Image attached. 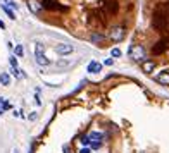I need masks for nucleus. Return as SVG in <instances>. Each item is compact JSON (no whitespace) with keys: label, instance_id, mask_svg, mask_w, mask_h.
<instances>
[{"label":"nucleus","instance_id":"obj_8","mask_svg":"<svg viewBox=\"0 0 169 153\" xmlns=\"http://www.w3.org/2000/svg\"><path fill=\"white\" fill-rule=\"evenodd\" d=\"M87 71L92 72V74H97V72L102 71V64L97 62V60H92V62L88 64V69H87Z\"/></svg>","mask_w":169,"mask_h":153},{"label":"nucleus","instance_id":"obj_5","mask_svg":"<svg viewBox=\"0 0 169 153\" xmlns=\"http://www.w3.org/2000/svg\"><path fill=\"white\" fill-rule=\"evenodd\" d=\"M155 81L164 84V86H169V71H161L155 76Z\"/></svg>","mask_w":169,"mask_h":153},{"label":"nucleus","instance_id":"obj_3","mask_svg":"<svg viewBox=\"0 0 169 153\" xmlns=\"http://www.w3.org/2000/svg\"><path fill=\"white\" fill-rule=\"evenodd\" d=\"M26 5L30 9V12H33L35 16H40L43 12V5L40 4V0H26Z\"/></svg>","mask_w":169,"mask_h":153},{"label":"nucleus","instance_id":"obj_16","mask_svg":"<svg viewBox=\"0 0 169 153\" xmlns=\"http://www.w3.org/2000/svg\"><path fill=\"white\" fill-rule=\"evenodd\" d=\"M11 65H12V69H17V59L16 57H11Z\"/></svg>","mask_w":169,"mask_h":153},{"label":"nucleus","instance_id":"obj_14","mask_svg":"<svg viewBox=\"0 0 169 153\" xmlns=\"http://www.w3.org/2000/svg\"><path fill=\"white\" fill-rule=\"evenodd\" d=\"M81 143H83V146H87V148H88V146H90V138H88V136H81Z\"/></svg>","mask_w":169,"mask_h":153},{"label":"nucleus","instance_id":"obj_18","mask_svg":"<svg viewBox=\"0 0 169 153\" xmlns=\"http://www.w3.org/2000/svg\"><path fill=\"white\" fill-rule=\"evenodd\" d=\"M12 74H14L16 78H23V74H21V71H19V69H12Z\"/></svg>","mask_w":169,"mask_h":153},{"label":"nucleus","instance_id":"obj_11","mask_svg":"<svg viewBox=\"0 0 169 153\" xmlns=\"http://www.w3.org/2000/svg\"><path fill=\"white\" fill-rule=\"evenodd\" d=\"M88 138H90L92 141H102V134H100V133H92Z\"/></svg>","mask_w":169,"mask_h":153},{"label":"nucleus","instance_id":"obj_19","mask_svg":"<svg viewBox=\"0 0 169 153\" xmlns=\"http://www.w3.org/2000/svg\"><path fill=\"white\" fill-rule=\"evenodd\" d=\"M112 57H121V50L119 48H112Z\"/></svg>","mask_w":169,"mask_h":153},{"label":"nucleus","instance_id":"obj_4","mask_svg":"<svg viewBox=\"0 0 169 153\" xmlns=\"http://www.w3.org/2000/svg\"><path fill=\"white\" fill-rule=\"evenodd\" d=\"M36 62L40 64V65H49L50 60L45 57V53H43V45L41 43H36Z\"/></svg>","mask_w":169,"mask_h":153},{"label":"nucleus","instance_id":"obj_22","mask_svg":"<svg viewBox=\"0 0 169 153\" xmlns=\"http://www.w3.org/2000/svg\"><path fill=\"white\" fill-rule=\"evenodd\" d=\"M79 153H90V148H83Z\"/></svg>","mask_w":169,"mask_h":153},{"label":"nucleus","instance_id":"obj_20","mask_svg":"<svg viewBox=\"0 0 169 153\" xmlns=\"http://www.w3.org/2000/svg\"><path fill=\"white\" fill-rule=\"evenodd\" d=\"M7 4L11 5L12 9H17V4H14V0H7Z\"/></svg>","mask_w":169,"mask_h":153},{"label":"nucleus","instance_id":"obj_17","mask_svg":"<svg viewBox=\"0 0 169 153\" xmlns=\"http://www.w3.org/2000/svg\"><path fill=\"white\" fill-rule=\"evenodd\" d=\"M90 145H92V148H93V150H98L102 146V143L100 141H93V143H90Z\"/></svg>","mask_w":169,"mask_h":153},{"label":"nucleus","instance_id":"obj_15","mask_svg":"<svg viewBox=\"0 0 169 153\" xmlns=\"http://www.w3.org/2000/svg\"><path fill=\"white\" fill-rule=\"evenodd\" d=\"M23 53H24L23 47H21V45H16V55H17V57H23Z\"/></svg>","mask_w":169,"mask_h":153},{"label":"nucleus","instance_id":"obj_2","mask_svg":"<svg viewBox=\"0 0 169 153\" xmlns=\"http://www.w3.org/2000/svg\"><path fill=\"white\" fill-rule=\"evenodd\" d=\"M126 36V28L124 26H112L109 29V38L112 41H123Z\"/></svg>","mask_w":169,"mask_h":153},{"label":"nucleus","instance_id":"obj_7","mask_svg":"<svg viewBox=\"0 0 169 153\" xmlns=\"http://www.w3.org/2000/svg\"><path fill=\"white\" fill-rule=\"evenodd\" d=\"M142 69H143V72H147V74L154 72V69H155V60H143V62H142Z\"/></svg>","mask_w":169,"mask_h":153},{"label":"nucleus","instance_id":"obj_13","mask_svg":"<svg viewBox=\"0 0 169 153\" xmlns=\"http://www.w3.org/2000/svg\"><path fill=\"white\" fill-rule=\"evenodd\" d=\"M0 107H2V110H9V108H11V105H9L4 98H0Z\"/></svg>","mask_w":169,"mask_h":153},{"label":"nucleus","instance_id":"obj_9","mask_svg":"<svg viewBox=\"0 0 169 153\" xmlns=\"http://www.w3.org/2000/svg\"><path fill=\"white\" fill-rule=\"evenodd\" d=\"M90 40H92V43H104L105 36L102 34V31H92Z\"/></svg>","mask_w":169,"mask_h":153},{"label":"nucleus","instance_id":"obj_21","mask_svg":"<svg viewBox=\"0 0 169 153\" xmlns=\"http://www.w3.org/2000/svg\"><path fill=\"white\" fill-rule=\"evenodd\" d=\"M112 64H114L112 59H107V60H105V65H112Z\"/></svg>","mask_w":169,"mask_h":153},{"label":"nucleus","instance_id":"obj_12","mask_svg":"<svg viewBox=\"0 0 169 153\" xmlns=\"http://www.w3.org/2000/svg\"><path fill=\"white\" fill-rule=\"evenodd\" d=\"M2 9H4V12H5V14H7V16H9V17H11V19H16V16H14V12H12V11H11V9H9V7H7V5H2Z\"/></svg>","mask_w":169,"mask_h":153},{"label":"nucleus","instance_id":"obj_6","mask_svg":"<svg viewBox=\"0 0 169 153\" xmlns=\"http://www.w3.org/2000/svg\"><path fill=\"white\" fill-rule=\"evenodd\" d=\"M73 50H74V47L73 45H66V43L64 45H57L55 47V52L59 53V55H68V53H71Z\"/></svg>","mask_w":169,"mask_h":153},{"label":"nucleus","instance_id":"obj_23","mask_svg":"<svg viewBox=\"0 0 169 153\" xmlns=\"http://www.w3.org/2000/svg\"><path fill=\"white\" fill-rule=\"evenodd\" d=\"M0 28H2V29H4V28H5V24H4V21H0Z\"/></svg>","mask_w":169,"mask_h":153},{"label":"nucleus","instance_id":"obj_24","mask_svg":"<svg viewBox=\"0 0 169 153\" xmlns=\"http://www.w3.org/2000/svg\"><path fill=\"white\" fill-rule=\"evenodd\" d=\"M2 114H4V110H0V115H2Z\"/></svg>","mask_w":169,"mask_h":153},{"label":"nucleus","instance_id":"obj_10","mask_svg":"<svg viewBox=\"0 0 169 153\" xmlns=\"http://www.w3.org/2000/svg\"><path fill=\"white\" fill-rule=\"evenodd\" d=\"M0 83H2L4 86H9V84H11V78H9L7 72H2V74H0Z\"/></svg>","mask_w":169,"mask_h":153},{"label":"nucleus","instance_id":"obj_1","mask_svg":"<svg viewBox=\"0 0 169 153\" xmlns=\"http://www.w3.org/2000/svg\"><path fill=\"white\" fill-rule=\"evenodd\" d=\"M128 55H129V59H131V60L140 62V64H142L143 60H147L145 59V48H143V45H138V43H135V45L129 47Z\"/></svg>","mask_w":169,"mask_h":153}]
</instances>
